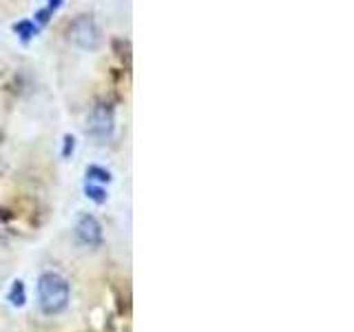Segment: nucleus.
<instances>
[{"label": "nucleus", "instance_id": "obj_3", "mask_svg": "<svg viewBox=\"0 0 354 332\" xmlns=\"http://www.w3.org/2000/svg\"><path fill=\"white\" fill-rule=\"evenodd\" d=\"M115 131V116L111 107L97 104L86 118V136H91L93 140H109Z\"/></svg>", "mask_w": 354, "mask_h": 332}, {"label": "nucleus", "instance_id": "obj_4", "mask_svg": "<svg viewBox=\"0 0 354 332\" xmlns=\"http://www.w3.org/2000/svg\"><path fill=\"white\" fill-rule=\"evenodd\" d=\"M75 235L84 246H100V243H102V226H100V221L93 215L84 213L77 217Z\"/></svg>", "mask_w": 354, "mask_h": 332}, {"label": "nucleus", "instance_id": "obj_6", "mask_svg": "<svg viewBox=\"0 0 354 332\" xmlns=\"http://www.w3.org/2000/svg\"><path fill=\"white\" fill-rule=\"evenodd\" d=\"M84 195L91 199V202H95V204H104L106 199H109V195H106V191L102 188V184H93V182H88L84 186Z\"/></svg>", "mask_w": 354, "mask_h": 332}, {"label": "nucleus", "instance_id": "obj_5", "mask_svg": "<svg viewBox=\"0 0 354 332\" xmlns=\"http://www.w3.org/2000/svg\"><path fill=\"white\" fill-rule=\"evenodd\" d=\"M7 299H9V304H11V306H16V308L25 306V302H27L25 284H22L20 279H16V282H14V286H11V290H9Z\"/></svg>", "mask_w": 354, "mask_h": 332}, {"label": "nucleus", "instance_id": "obj_7", "mask_svg": "<svg viewBox=\"0 0 354 332\" xmlns=\"http://www.w3.org/2000/svg\"><path fill=\"white\" fill-rule=\"evenodd\" d=\"M14 29H16V33L20 36L22 42H29L38 33V25H36V22H31V20H20Z\"/></svg>", "mask_w": 354, "mask_h": 332}, {"label": "nucleus", "instance_id": "obj_1", "mask_svg": "<svg viewBox=\"0 0 354 332\" xmlns=\"http://www.w3.org/2000/svg\"><path fill=\"white\" fill-rule=\"evenodd\" d=\"M71 286L60 273H42L38 279V304L44 315H58L69 306Z\"/></svg>", "mask_w": 354, "mask_h": 332}, {"label": "nucleus", "instance_id": "obj_2", "mask_svg": "<svg viewBox=\"0 0 354 332\" xmlns=\"http://www.w3.org/2000/svg\"><path fill=\"white\" fill-rule=\"evenodd\" d=\"M66 40L75 44L77 49L95 51L102 42V36H100V29L91 16H77L66 27Z\"/></svg>", "mask_w": 354, "mask_h": 332}, {"label": "nucleus", "instance_id": "obj_9", "mask_svg": "<svg viewBox=\"0 0 354 332\" xmlns=\"http://www.w3.org/2000/svg\"><path fill=\"white\" fill-rule=\"evenodd\" d=\"M75 151V138L73 136H64V149H62V155L64 158H69Z\"/></svg>", "mask_w": 354, "mask_h": 332}, {"label": "nucleus", "instance_id": "obj_8", "mask_svg": "<svg viewBox=\"0 0 354 332\" xmlns=\"http://www.w3.org/2000/svg\"><path fill=\"white\" fill-rule=\"evenodd\" d=\"M86 177H88V182H97V184L111 182V173L106 169H102V166H95V164L86 169Z\"/></svg>", "mask_w": 354, "mask_h": 332}, {"label": "nucleus", "instance_id": "obj_10", "mask_svg": "<svg viewBox=\"0 0 354 332\" xmlns=\"http://www.w3.org/2000/svg\"><path fill=\"white\" fill-rule=\"evenodd\" d=\"M62 3H64V0H49V5H47V9L51 11V14H53V11H58L60 7H62Z\"/></svg>", "mask_w": 354, "mask_h": 332}]
</instances>
